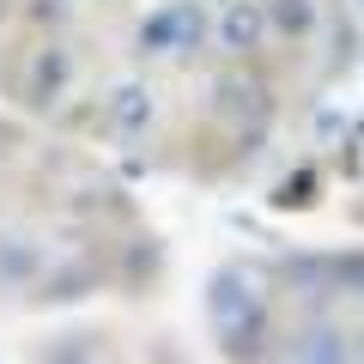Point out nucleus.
Returning a JSON list of instances; mask_svg holds the SVG:
<instances>
[{"label": "nucleus", "mask_w": 364, "mask_h": 364, "mask_svg": "<svg viewBox=\"0 0 364 364\" xmlns=\"http://www.w3.org/2000/svg\"><path fill=\"white\" fill-rule=\"evenodd\" d=\"M116 116L128 122V128H140V122H146V91L140 85H122L116 91Z\"/></svg>", "instance_id": "4"}, {"label": "nucleus", "mask_w": 364, "mask_h": 364, "mask_svg": "<svg viewBox=\"0 0 364 364\" xmlns=\"http://www.w3.org/2000/svg\"><path fill=\"white\" fill-rule=\"evenodd\" d=\"M261 25H267V18H261L255 0H231L225 18H219V37H225V49H255V43H261Z\"/></svg>", "instance_id": "2"}, {"label": "nucleus", "mask_w": 364, "mask_h": 364, "mask_svg": "<svg viewBox=\"0 0 364 364\" xmlns=\"http://www.w3.org/2000/svg\"><path fill=\"white\" fill-rule=\"evenodd\" d=\"M176 37H200V13L195 6H164V13H152L140 25V43H152V49H170Z\"/></svg>", "instance_id": "1"}, {"label": "nucleus", "mask_w": 364, "mask_h": 364, "mask_svg": "<svg viewBox=\"0 0 364 364\" xmlns=\"http://www.w3.org/2000/svg\"><path fill=\"white\" fill-rule=\"evenodd\" d=\"M310 0H279V6H273V25L279 31H310Z\"/></svg>", "instance_id": "3"}]
</instances>
